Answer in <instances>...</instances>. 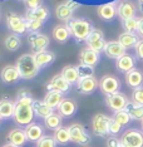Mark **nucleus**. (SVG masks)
<instances>
[{"label":"nucleus","mask_w":143,"mask_h":147,"mask_svg":"<svg viewBox=\"0 0 143 147\" xmlns=\"http://www.w3.org/2000/svg\"><path fill=\"white\" fill-rule=\"evenodd\" d=\"M124 147H143V131L138 128H128L119 137Z\"/></svg>","instance_id":"obj_6"},{"label":"nucleus","mask_w":143,"mask_h":147,"mask_svg":"<svg viewBox=\"0 0 143 147\" xmlns=\"http://www.w3.org/2000/svg\"><path fill=\"white\" fill-rule=\"evenodd\" d=\"M121 81L113 74H105L99 79V91L104 96L114 94L121 92Z\"/></svg>","instance_id":"obj_7"},{"label":"nucleus","mask_w":143,"mask_h":147,"mask_svg":"<svg viewBox=\"0 0 143 147\" xmlns=\"http://www.w3.org/2000/svg\"><path fill=\"white\" fill-rule=\"evenodd\" d=\"M122 128H123V127L119 125L118 122H115L114 119L112 118L111 123H109V136H115V137H117L119 133L122 132Z\"/></svg>","instance_id":"obj_43"},{"label":"nucleus","mask_w":143,"mask_h":147,"mask_svg":"<svg viewBox=\"0 0 143 147\" xmlns=\"http://www.w3.org/2000/svg\"><path fill=\"white\" fill-rule=\"evenodd\" d=\"M65 97L63 93L60 92H56V91H46L45 96H44V103L46 106H49L52 109H58V107L60 106V103L63 102Z\"/></svg>","instance_id":"obj_28"},{"label":"nucleus","mask_w":143,"mask_h":147,"mask_svg":"<svg viewBox=\"0 0 143 147\" xmlns=\"http://www.w3.org/2000/svg\"><path fill=\"white\" fill-rule=\"evenodd\" d=\"M33 109H34V113H35V117H39V118H48L49 116H52L55 111L52 109L49 106H46L44 101H40V99H35L33 101Z\"/></svg>","instance_id":"obj_30"},{"label":"nucleus","mask_w":143,"mask_h":147,"mask_svg":"<svg viewBox=\"0 0 143 147\" xmlns=\"http://www.w3.org/2000/svg\"><path fill=\"white\" fill-rule=\"evenodd\" d=\"M105 43L107 42H105V39H104L103 32L97 28H94V30L91 33V35H89L88 39L85 40L87 48L92 49V51H94V52H98V53L103 52V49H104V47H105Z\"/></svg>","instance_id":"obj_11"},{"label":"nucleus","mask_w":143,"mask_h":147,"mask_svg":"<svg viewBox=\"0 0 143 147\" xmlns=\"http://www.w3.org/2000/svg\"><path fill=\"white\" fill-rule=\"evenodd\" d=\"M138 8L136 6L134 3L129 0H123L118 4V16L122 20H127L131 18H136Z\"/></svg>","instance_id":"obj_19"},{"label":"nucleus","mask_w":143,"mask_h":147,"mask_svg":"<svg viewBox=\"0 0 143 147\" xmlns=\"http://www.w3.org/2000/svg\"><path fill=\"white\" fill-rule=\"evenodd\" d=\"M112 118L114 119L115 122H118L122 127L128 126L129 123L132 122L131 116H129V113L126 111V109H123V111H118V112H114V113H113V117H112Z\"/></svg>","instance_id":"obj_38"},{"label":"nucleus","mask_w":143,"mask_h":147,"mask_svg":"<svg viewBox=\"0 0 143 147\" xmlns=\"http://www.w3.org/2000/svg\"><path fill=\"white\" fill-rule=\"evenodd\" d=\"M49 16H50L49 9L44 5H40L35 9H28L24 14V18L26 20H39V22H44V23Z\"/></svg>","instance_id":"obj_24"},{"label":"nucleus","mask_w":143,"mask_h":147,"mask_svg":"<svg viewBox=\"0 0 143 147\" xmlns=\"http://www.w3.org/2000/svg\"><path fill=\"white\" fill-rule=\"evenodd\" d=\"M141 129H142V131H143V121L141 122Z\"/></svg>","instance_id":"obj_51"},{"label":"nucleus","mask_w":143,"mask_h":147,"mask_svg":"<svg viewBox=\"0 0 143 147\" xmlns=\"http://www.w3.org/2000/svg\"><path fill=\"white\" fill-rule=\"evenodd\" d=\"M139 40H141V39H139V36L137 34H131V33H122V34L118 36V42L121 43L126 49L136 48Z\"/></svg>","instance_id":"obj_32"},{"label":"nucleus","mask_w":143,"mask_h":147,"mask_svg":"<svg viewBox=\"0 0 143 147\" xmlns=\"http://www.w3.org/2000/svg\"><path fill=\"white\" fill-rule=\"evenodd\" d=\"M65 4L68 5L69 8H70L72 10H73V11H75V9H78V8H79V4H78V3L73 1V0H68V1H66Z\"/></svg>","instance_id":"obj_47"},{"label":"nucleus","mask_w":143,"mask_h":147,"mask_svg":"<svg viewBox=\"0 0 143 147\" xmlns=\"http://www.w3.org/2000/svg\"><path fill=\"white\" fill-rule=\"evenodd\" d=\"M126 111L129 113L132 121H143V106L133 103L132 101H129L128 106L126 107Z\"/></svg>","instance_id":"obj_34"},{"label":"nucleus","mask_w":143,"mask_h":147,"mask_svg":"<svg viewBox=\"0 0 143 147\" xmlns=\"http://www.w3.org/2000/svg\"><path fill=\"white\" fill-rule=\"evenodd\" d=\"M104 102H105V105H107L108 108L114 113V112L126 109V107H127L128 103H129V99L124 93L118 92V93H114V94L105 96Z\"/></svg>","instance_id":"obj_9"},{"label":"nucleus","mask_w":143,"mask_h":147,"mask_svg":"<svg viewBox=\"0 0 143 147\" xmlns=\"http://www.w3.org/2000/svg\"><path fill=\"white\" fill-rule=\"evenodd\" d=\"M98 16L103 22H113L118 15V6L115 3H107L98 6Z\"/></svg>","instance_id":"obj_17"},{"label":"nucleus","mask_w":143,"mask_h":147,"mask_svg":"<svg viewBox=\"0 0 143 147\" xmlns=\"http://www.w3.org/2000/svg\"><path fill=\"white\" fill-rule=\"evenodd\" d=\"M33 101L34 97L28 89H20L15 98V112H14V122L20 127L29 126L34 122L35 113L33 109Z\"/></svg>","instance_id":"obj_1"},{"label":"nucleus","mask_w":143,"mask_h":147,"mask_svg":"<svg viewBox=\"0 0 143 147\" xmlns=\"http://www.w3.org/2000/svg\"><path fill=\"white\" fill-rule=\"evenodd\" d=\"M138 9H139V11L143 14V3H139L138 4Z\"/></svg>","instance_id":"obj_49"},{"label":"nucleus","mask_w":143,"mask_h":147,"mask_svg":"<svg viewBox=\"0 0 143 147\" xmlns=\"http://www.w3.org/2000/svg\"><path fill=\"white\" fill-rule=\"evenodd\" d=\"M131 101L133 103H137V105L143 106V86L139 87V88L133 89L132 94H131Z\"/></svg>","instance_id":"obj_42"},{"label":"nucleus","mask_w":143,"mask_h":147,"mask_svg":"<svg viewBox=\"0 0 143 147\" xmlns=\"http://www.w3.org/2000/svg\"><path fill=\"white\" fill-rule=\"evenodd\" d=\"M26 25H28V32L29 34L33 33H39L44 26V22L39 20H26Z\"/></svg>","instance_id":"obj_41"},{"label":"nucleus","mask_w":143,"mask_h":147,"mask_svg":"<svg viewBox=\"0 0 143 147\" xmlns=\"http://www.w3.org/2000/svg\"><path fill=\"white\" fill-rule=\"evenodd\" d=\"M1 147H15V146H14V145H11V143H9V142H8V143H5V145H3Z\"/></svg>","instance_id":"obj_50"},{"label":"nucleus","mask_w":143,"mask_h":147,"mask_svg":"<svg viewBox=\"0 0 143 147\" xmlns=\"http://www.w3.org/2000/svg\"><path fill=\"white\" fill-rule=\"evenodd\" d=\"M60 74L63 76V78H64L65 81L68 82L69 84H72V86H77L78 81L81 79L77 65H73V64H68V65H65L64 68L62 69Z\"/></svg>","instance_id":"obj_29"},{"label":"nucleus","mask_w":143,"mask_h":147,"mask_svg":"<svg viewBox=\"0 0 143 147\" xmlns=\"http://www.w3.org/2000/svg\"><path fill=\"white\" fill-rule=\"evenodd\" d=\"M6 140H8L9 143L14 145L15 147H24L26 145V142H29L26 133H25V128H23V127H15V128H13L8 133Z\"/></svg>","instance_id":"obj_16"},{"label":"nucleus","mask_w":143,"mask_h":147,"mask_svg":"<svg viewBox=\"0 0 143 147\" xmlns=\"http://www.w3.org/2000/svg\"><path fill=\"white\" fill-rule=\"evenodd\" d=\"M1 123H3V119H1V117H0V127H1Z\"/></svg>","instance_id":"obj_52"},{"label":"nucleus","mask_w":143,"mask_h":147,"mask_svg":"<svg viewBox=\"0 0 143 147\" xmlns=\"http://www.w3.org/2000/svg\"><path fill=\"white\" fill-rule=\"evenodd\" d=\"M53 137H54V140L59 146H65V145H68L69 142H72L69 127H65V126H62L60 128L55 129L54 133H53Z\"/></svg>","instance_id":"obj_31"},{"label":"nucleus","mask_w":143,"mask_h":147,"mask_svg":"<svg viewBox=\"0 0 143 147\" xmlns=\"http://www.w3.org/2000/svg\"><path fill=\"white\" fill-rule=\"evenodd\" d=\"M69 132H70V138L72 142L79 146H87L91 142L92 137L85 129V127L81 125V123H73V125L68 126Z\"/></svg>","instance_id":"obj_8"},{"label":"nucleus","mask_w":143,"mask_h":147,"mask_svg":"<svg viewBox=\"0 0 143 147\" xmlns=\"http://www.w3.org/2000/svg\"><path fill=\"white\" fill-rule=\"evenodd\" d=\"M6 26L11 32V34H16L19 36L25 35L28 32V25H26V19L24 16H20L16 13H10L6 16Z\"/></svg>","instance_id":"obj_5"},{"label":"nucleus","mask_w":143,"mask_h":147,"mask_svg":"<svg viewBox=\"0 0 143 147\" xmlns=\"http://www.w3.org/2000/svg\"><path fill=\"white\" fill-rule=\"evenodd\" d=\"M136 55H137V58L139 59H143V39L138 42L137 47H136Z\"/></svg>","instance_id":"obj_46"},{"label":"nucleus","mask_w":143,"mask_h":147,"mask_svg":"<svg viewBox=\"0 0 143 147\" xmlns=\"http://www.w3.org/2000/svg\"><path fill=\"white\" fill-rule=\"evenodd\" d=\"M136 63H137V59L136 57H133L132 54H124L123 57H121L119 59L115 61V68H117L118 72L121 73H128L131 72L132 69L136 68Z\"/></svg>","instance_id":"obj_23"},{"label":"nucleus","mask_w":143,"mask_h":147,"mask_svg":"<svg viewBox=\"0 0 143 147\" xmlns=\"http://www.w3.org/2000/svg\"><path fill=\"white\" fill-rule=\"evenodd\" d=\"M52 35H53V38H54L55 42L62 43V44L63 43H66L69 40V38L72 36L70 30H69V28H68V25L66 24L55 25L54 28H53V30H52Z\"/></svg>","instance_id":"obj_26"},{"label":"nucleus","mask_w":143,"mask_h":147,"mask_svg":"<svg viewBox=\"0 0 143 147\" xmlns=\"http://www.w3.org/2000/svg\"><path fill=\"white\" fill-rule=\"evenodd\" d=\"M137 35H138L141 39H143V18H141V20H139V28H138Z\"/></svg>","instance_id":"obj_48"},{"label":"nucleus","mask_w":143,"mask_h":147,"mask_svg":"<svg viewBox=\"0 0 143 147\" xmlns=\"http://www.w3.org/2000/svg\"><path fill=\"white\" fill-rule=\"evenodd\" d=\"M107 147H124L121 140L115 136H109L107 140Z\"/></svg>","instance_id":"obj_44"},{"label":"nucleus","mask_w":143,"mask_h":147,"mask_svg":"<svg viewBox=\"0 0 143 147\" xmlns=\"http://www.w3.org/2000/svg\"><path fill=\"white\" fill-rule=\"evenodd\" d=\"M78 72H79V77L81 78H87V77H94V67H89V65H84V64H79L77 65Z\"/></svg>","instance_id":"obj_40"},{"label":"nucleus","mask_w":143,"mask_h":147,"mask_svg":"<svg viewBox=\"0 0 143 147\" xmlns=\"http://www.w3.org/2000/svg\"><path fill=\"white\" fill-rule=\"evenodd\" d=\"M101 61V54L98 52H94L89 48H83L79 53V63L89 67H95Z\"/></svg>","instance_id":"obj_18"},{"label":"nucleus","mask_w":143,"mask_h":147,"mask_svg":"<svg viewBox=\"0 0 143 147\" xmlns=\"http://www.w3.org/2000/svg\"><path fill=\"white\" fill-rule=\"evenodd\" d=\"M15 112V101L9 97H3L0 99V117L3 121H8L14 117Z\"/></svg>","instance_id":"obj_22"},{"label":"nucleus","mask_w":143,"mask_h":147,"mask_svg":"<svg viewBox=\"0 0 143 147\" xmlns=\"http://www.w3.org/2000/svg\"><path fill=\"white\" fill-rule=\"evenodd\" d=\"M138 1H139V3H143V0H138Z\"/></svg>","instance_id":"obj_53"},{"label":"nucleus","mask_w":143,"mask_h":147,"mask_svg":"<svg viewBox=\"0 0 143 147\" xmlns=\"http://www.w3.org/2000/svg\"><path fill=\"white\" fill-rule=\"evenodd\" d=\"M139 20L141 18H131L127 20H122V26L124 33H131V34H137L139 28Z\"/></svg>","instance_id":"obj_37"},{"label":"nucleus","mask_w":143,"mask_h":147,"mask_svg":"<svg viewBox=\"0 0 143 147\" xmlns=\"http://www.w3.org/2000/svg\"><path fill=\"white\" fill-rule=\"evenodd\" d=\"M55 58H56L55 53H53L50 51H44V52L35 53V54H34L35 63H36V65H38L40 69L52 65L53 63L55 62Z\"/></svg>","instance_id":"obj_25"},{"label":"nucleus","mask_w":143,"mask_h":147,"mask_svg":"<svg viewBox=\"0 0 143 147\" xmlns=\"http://www.w3.org/2000/svg\"><path fill=\"white\" fill-rule=\"evenodd\" d=\"M5 48L10 52H16L21 47V38L16 34H9L4 40Z\"/></svg>","instance_id":"obj_36"},{"label":"nucleus","mask_w":143,"mask_h":147,"mask_svg":"<svg viewBox=\"0 0 143 147\" xmlns=\"http://www.w3.org/2000/svg\"><path fill=\"white\" fill-rule=\"evenodd\" d=\"M46 91H56V92H60L63 94H66V93L70 92L72 84H69L68 82L63 78V76L59 73V74H55L52 77V79L46 83L45 86Z\"/></svg>","instance_id":"obj_13"},{"label":"nucleus","mask_w":143,"mask_h":147,"mask_svg":"<svg viewBox=\"0 0 143 147\" xmlns=\"http://www.w3.org/2000/svg\"><path fill=\"white\" fill-rule=\"evenodd\" d=\"M0 79L6 86H14L21 79V76L15 64L14 65L9 64V65H5L1 69V72H0Z\"/></svg>","instance_id":"obj_12"},{"label":"nucleus","mask_w":143,"mask_h":147,"mask_svg":"<svg viewBox=\"0 0 143 147\" xmlns=\"http://www.w3.org/2000/svg\"><path fill=\"white\" fill-rule=\"evenodd\" d=\"M126 83L132 89L142 87L143 86V73L137 68L132 69L131 72L126 73Z\"/></svg>","instance_id":"obj_27"},{"label":"nucleus","mask_w":143,"mask_h":147,"mask_svg":"<svg viewBox=\"0 0 143 147\" xmlns=\"http://www.w3.org/2000/svg\"><path fill=\"white\" fill-rule=\"evenodd\" d=\"M73 14H74V11H73L72 9L65 4V3L58 5V6H56V9H55L56 18H58L59 20L64 22V23H69V22H70L73 19Z\"/></svg>","instance_id":"obj_33"},{"label":"nucleus","mask_w":143,"mask_h":147,"mask_svg":"<svg viewBox=\"0 0 143 147\" xmlns=\"http://www.w3.org/2000/svg\"><path fill=\"white\" fill-rule=\"evenodd\" d=\"M35 146L36 147H56L58 143H56V141L54 140L53 135L52 136L50 135H44L38 142L35 143Z\"/></svg>","instance_id":"obj_39"},{"label":"nucleus","mask_w":143,"mask_h":147,"mask_svg":"<svg viewBox=\"0 0 143 147\" xmlns=\"http://www.w3.org/2000/svg\"><path fill=\"white\" fill-rule=\"evenodd\" d=\"M25 133H26V137H28L29 142L36 143L45 135V127L42 126L40 123H38V122H33L29 126L25 127Z\"/></svg>","instance_id":"obj_21"},{"label":"nucleus","mask_w":143,"mask_h":147,"mask_svg":"<svg viewBox=\"0 0 143 147\" xmlns=\"http://www.w3.org/2000/svg\"><path fill=\"white\" fill-rule=\"evenodd\" d=\"M103 53L111 59H119L121 57L127 54V49L123 47L118 40H111L105 43V47L103 49Z\"/></svg>","instance_id":"obj_15"},{"label":"nucleus","mask_w":143,"mask_h":147,"mask_svg":"<svg viewBox=\"0 0 143 147\" xmlns=\"http://www.w3.org/2000/svg\"><path fill=\"white\" fill-rule=\"evenodd\" d=\"M112 121V117L104 113H97L92 119V132L94 136L98 137H108L109 136V123Z\"/></svg>","instance_id":"obj_4"},{"label":"nucleus","mask_w":143,"mask_h":147,"mask_svg":"<svg viewBox=\"0 0 143 147\" xmlns=\"http://www.w3.org/2000/svg\"><path fill=\"white\" fill-rule=\"evenodd\" d=\"M24 1L26 5V10H28V9H35L38 6H40L43 0H24Z\"/></svg>","instance_id":"obj_45"},{"label":"nucleus","mask_w":143,"mask_h":147,"mask_svg":"<svg viewBox=\"0 0 143 147\" xmlns=\"http://www.w3.org/2000/svg\"><path fill=\"white\" fill-rule=\"evenodd\" d=\"M77 91L82 94L89 96L93 94L99 88V81L95 77H87V78H81L77 83Z\"/></svg>","instance_id":"obj_14"},{"label":"nucleus","mask_w":143,"mask_h":147,"mask_svg":"<svg viewBox=\"0 0 143 147\" xmlns=\"http://www.w3.org/2000/svg\"><path fill=\"white\" fill-rule=\"evenodd\" d=\"M62 126H63V117L58 112H54L52 116H49L48 118L44 119V127L48 129L55 131V129L60 128Z\"/></svg>","instance_id":"obj_35"},{"label":"nucleus","mask_w":143,"mask_h":147,"mask_svg":"<svg viewBox=\"0 0 143 147\" xmlns=\"http://www.w3.org/2000/svg\"><path fill=\"white\" fill-rule=\"evenodd\" d=\"M66 25L77 43H85L91 33L94 30L92 22L87 18H73L69 23H66Z\"/></svg>","instance_id":"obj_2"},{"label":"nucleus","mask_w":143,"mask_h":147,"mask_svg":"<svg viewBox=\"0 0 143 147\" xmlns=\"http://www.w3.org/2000/svg\"><path fill=\"white\" fill-rule=\"evenodd\" d=\"M15 65L20 73L21 79H24V81H32L40 72V68L36 65L33 53H25V54L20 55L16 61Z\"/></svg>","instance_id":"obj_3"},{"label":"nucleus","mask_w":143,"mask_h":147,"mask_svg":"<svg viewBox=\"0 0 143 147\" xmlns=\"http://www.w3.org/2000/svg\"><path fill=\"white\" fill-rule=\"evenodd\" d=\"M28 43L33 51V54H35V53H40V52L46 51L50 40H49L48 35H45V34H42V33H33V34L28 35Z\"/></svg>","instance_id":"obj_10"},{"label":"nucleus","mask_w":143,"mask_h":147,"mask_svg":"<svg viewBox=\"0 0 143 147\" xmlns=\"http://www.w3.org/2000/svg\"><path fill=\"white\" fill-rule=\"evenodd\" d=\"M77 111H78L77 102L72 98H64L63 102L60 103V106L58 107V109H56V112H58L63 118H72V117L77 113Z\"/></svg>","instance_id":"obj_20"}]
</instances>
